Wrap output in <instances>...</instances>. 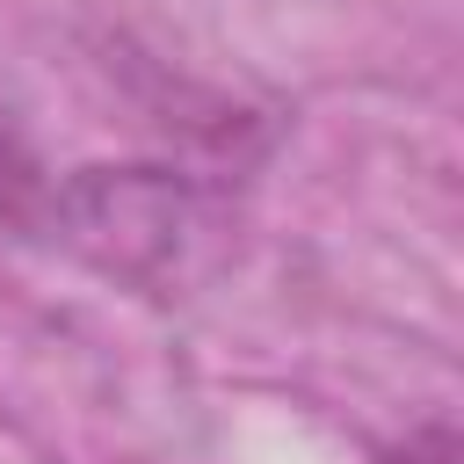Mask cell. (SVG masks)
<instances>
[{
	"label": "cell",
	"instance_id": "6da1fadb",
	"mask_svg": "<svg viewBox=\"0 0 464 464\" xmlns=\"http://www.w3.org/2000/svg\"><path fill=\"white\" fill-rule=\"evenodd\" d=\"M36 160L22 152V138L0 123V218H29V203H36Z\"/></svg>",
	"mask_w": 464,
	"mask_h": 464
}]
</instances>
